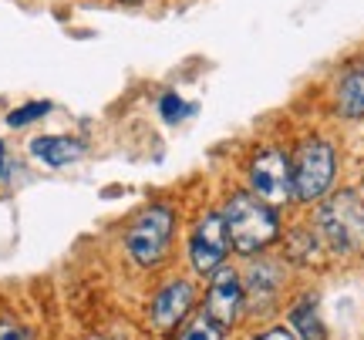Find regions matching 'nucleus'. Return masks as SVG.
Instances as JSON below:
<instances>
[{
	"instance_id": "17",
	"label": "nucleus",
	"mask_w": 364,
	"mask_h": 340,
	"mask_svg": "<svg viewBox=\"0 0 364 340\" xmlns=\"http://www.w3.org/2000/svg\"><path fill=\"white\" fill-rule=\"evenodd\" d=\"M257 340H294V334H290V330H267V334H260V337Z\"/></svg>"
},
{
	"instance_id": "10",
	"label": "nucleus",
	"mask_w": 364,
	"mask_h": 340,
	"mask_svg": "<svg viewBox=\"0 0 364 340\" xmlns=\"http://www.w3.org/2000/svg\"><path fill=\"white\" fill-rule=\"evenodd\" d=\"M277 287H280V270H277V263H253L247 273V293L243 297H250V300L260 307L263 303H270L273 297H277Z\"/></svg>"
},
{
	"instance_id": "15",
	"label": "nucleus",
	"mask_w": 364,
	"mask_h": 340,
	"mask_svg": "<svg viewBox=\"0 0 364 340\" xmlns=\"http://www.w3.org/2000/svg\"><path fill=\"white\" fill-rule=\"evenodd\" d=\"M162 115L169 118V121H179L182 115H189V105L182 98H176V94H166L162 98Z\"/></svg>"
},
{
	"instance_id": "11",
	"label": "nucleus",
	"mask_w": 364,
	"mask_h": 340,
	"mask_svg": "<svg viewBox=\"0 0 364 340\" xmlns=\"http://www.w3.org/2000/svg\"><path fill=\"white\" fill-rule=\"evenodd\" d=\"M338 111L344 118H361L364 115V65L348 71L338 84Z\"/></svg>"
},
{
	"instance_id": "12",
	"label": "nucleus",
	"mask_w": 364,
	"mask_h": 340,
	"mask_svg": "<svg viewBox=\"0 0 364 340\" xmlns=\"http://www.w3.org/2000/svg\"><path fill=\"white\" fill-rule=\"evenodd\" d=\"M290 324L304 340H324V324H321V314H317V300L314 297H304V300L290 310Z\"/></svg>"
},
{
	"instance_id": "2",
	"label": "nucleus",
	"mask_w": 364,
	"mask_h": 340,
	"mask_svg": "<svg viewBox=\"0 0 364 340\" xmlns=\"http://www.w3.org/2000/svg\"><path fill=\"white\" fill-rule=\"evenodd\" d=\"M317 229L324 243L338 253L364 249V206L354 192H338L317 209Z\"/></svg>"
},
{
	"instance_id": "3",
	"label": "nucleus",
	"mask_w": 364,
	"mask_h": 340,
	"mask_svg": "<svg viewBox=\"0 0 364 340\" xmlns=\"http://www.w3.org/2000/svg\"><path fill=\"white\" fill-rule=\"evenodd\" d=\"M334 148L321 138H307V142L297 148L294 155V165H290V189H294V199L300 202H314L321 199L334 182Z\"/></svg>"
},
{
	"instance_id": "4",
	"label": "nucleus",
	"mask_w": 364,
	"mask_h": 340,
	"mask_svg": "<svg viewBox=\"0 0 364 340\" xmlns=\"http://www.w3.org/2000/svg\"><path fill=\"white\" fill-rule=\"evenodd\" d=\"M169 236H172V209L169 206H152L132 223L129 236H125V246H129L135 263L152 266L169 249Z\"/></svg>"
},
{
	"instance_id": "9",
	"label": "nucleus",
	"mask_w": 364,
	"mask_h": 340,
	"mask_svg": "<svg viewBox=\"0 0 364 340\" xmlns=\"http://www.w3.org/2000/svg\"><path fill=\"white\" fill-rule=\"evenodd\" d=\"M31 155L41 158L51 169H61V165H71L85 155V145L75 142V138H65V135H44V138L31 142Z\"/></svg>"
},
{
	"instance_id": "5",
	"label": "nucleus",
	"mask_w": 364,
	"mask_h": 340,
	"mask_svg": "<svg viewBox=\"0 0 364 340\" xmlns=\"http://www.w3.org/2000/svg\"><path fill=\"white\" fill-rule=\"evenodd\" d=\"M250 189L267 206H280V202H287L294 196V189H290V165H287L284 152L267 148V152H260L253 158V165H250Z\"/></svg>"
},
{
	"instance_id": "1",
	"label": "nucleus",
	"mask_w": 364,
	"mask_h": 340,
	"mask_svg": "<svg viewBox=\"0 0 364 340\" xmlns=\"http://www.w3.org/2000/svg\"><path fill=\"white\" fill-rule=\"evenodd\" d=\"M223 223H226V236L240 253H257L267 243L277 239V216L270 212L267 202H260L257 196H240L230 199V206L223 212Z\"/></svg>"
},
{
	"instance_id": "14",
	"label": "nucleus",
	"mask_w": 364,
	"mask_h": 340,
	"mask_svg": "<svg viewBox=\"0 0 364 340\" xmlns=\"http://www.w3.org/2000/svg\"><path fill=\"white\" fill-rule=\"evenodd\" d=\"M48 111H51L48 102H34V105H24L21 111H14L7 121H11L14 128H21V125H27V121H34V118H41V115H48Z\"/></svg>"
},
{
	"instance_id": "8",
	"label": "nucleus",
	"mask_w": 364,
	"mask_h": 340,
	"mask_svg": "<svg viewBox=\"0 0 364 340\" xmlns=\"http://www.w3.org/2000/svg\"><path fill=\"white\" fill-rule=\"evenodd\" d=\"M193 297L196 293L186 280H176V283L159 290L156 303H152V320H156V327H162V330L176 327L182 317H186V310L193 307Z\"/></svg>"
},
{
	"instance_id": "13",
	"label": "nucleus",
	"mask_w": 364,
	"mask_h": 340,
	"mask_svg": "<svg viewBox=\"0 0 364 340\" xmlns=\"http://www.w3.org/2000/svg\"><path fill=\"white\" fill-rule=\"evenodd\" d=\"M182 340H223V330L216 327V324H213L206 314H203V317H196L193 324L186 327Z\"/></svg>"
},
{
	"instance_id": "6",
	"label": "nucleus",
	"mask_w": 364,
	"mask_h": 340,
	"mask_svg": "<svg viewBox=\"0 0 364 340\" xmlns=\"http://www.w3.org/2000/svg\"><path fill=\"white\" fill-rule=\"evenodd\" d=\"M226 249H230V236H226V223H223L220 212H206L193 229V239H189V256H193V266L203 276H213L226 260Z\"/></svg>"
},
{
	"instance_id": "18",
	"label": "nucleus",
	"mask_w": 364,
	"mask_h": 340,
	"mask_svg": "<svg viewBox=\"0 0 364 340\" xmlns=\"http://www.w3.org/2000/svg\"><path fill=\"white\" fill-rule=\"evenodd\" d=\"M4 162H7V152H4V142H0V179L7 175V165H4Z\"/></svg>"
},
{
	"instance_id": "16",
	"label": "nucleus",
	"mask_w": 364,
	"mask_h": 340,
	"mask_svg": "<svg viewBox=\"0 0 364 340\" xmlns=\"http://www.w3.org/2000/svg\"><path fill=\"white\" fill-rule=\"evenodd\" d=\"M0 340H27V334L21 327H14V324H4L0 327Z\"/></svg>"
},
{
	"instance_id": "7",
	"label": "nucleus",
	"mask_w": 364,
	"mask_h": 340,
	"mask_svg": "<svg viewBox=\"0 0 364 340\" xmlns=\"http://www.w3.org/2000/svg\"><path fill=\"white\" fill-rule=\"evenodd\" d=\"M243 283L240 276L230 270V266H220L213 273V283H209V297H206V317L216 324V327H230L236 317H240V307H243Z\"/></svg>"
}]
</instances>
